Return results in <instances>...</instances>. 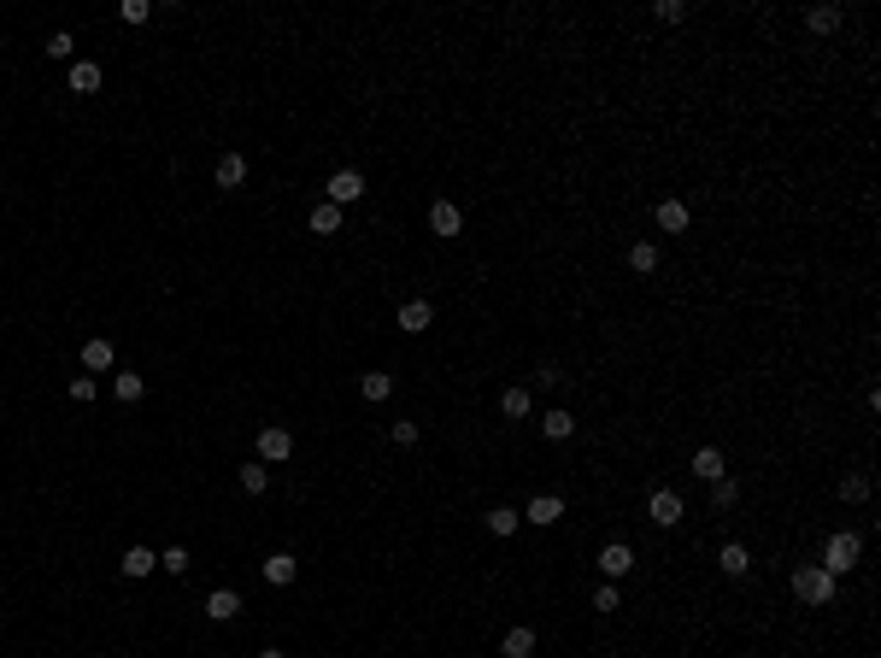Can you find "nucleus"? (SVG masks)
Instances as JSON below:
<instances>
[{
  "mask_svg": "<svg viewBox=\"0 0 881 658\" xmlns=\"http://www.w3.org/2000/svg\"><path fill=\"white\" fill-rule=\"evenodd\" d=\"M858 559H864V541H858L852 529H835V535L823 541V571H828V576H846Z\"/></svg>",
  "mask_w": 881,
  "mask_h": 658,
  "instance_id": "1",
  "label": "nucleus"
},
{
  "mask_svg": "<svg viewBox=\"0 0 881 658\" xmlns=\"http://www.w3.org/2000/svg\"><path fill=\"white\" fill-rule=\"evenodd\" d=\"M794 594L805 605H828V600H835V576H828L823 564H799V571H794Z\"/></svg>",
  "mask_w": 881,
  "mask_h": 658,
  "instance_id": "2",
  "label": "nucleus"
},
{
  "mask_svg": "<svg viewBox=\"0 0 881 658\" xmlns=\"http://www.w3.org/2000/svg\"><path fill=\"white\" fill-rule=\"evenodd\" d=\"M294 459V435L282 423H265L259 429V464H288Z\"/></svg>",
  "mask_w": 881,
  "mask_h": 658,
  "instance_id": "3",
  "label": "nucleus"
},
{
  "mask_svg": "<svg viewBox=\"0 0 881 658\" xmlns=\"http://www.w3.org/2000/svg\"><path fill=\"white\" fill-rule=\"evenodd\" d=\"M682 512H687V505H682V494H676V488H652V500H646V518H652L658 529H676Z\"/></svg>",
  "mask_w": 881,
  "mask_h": 658,
  "instance_id": "4",
  "label": "nucleus"
},
{
  "mask_svg": "<svg viewBox=\"0 0 881 658\" xmlns=\"http://www.w3.org/2000/svg\"><path fill=\"white\" fill-rule=\"evenodd\" d=\"M559 518H564V500H559V494H535V500L523 505V523H535V529H553Z\"/></svg>",
  "mask_w": 881,
  "mask_h": 658,
  "instance_id": "5",
  "label": "nucleus"
},
{
  "mask_svg": "<svg viewBox=\"0 0 881 658\" xmlns=\"http://www.w3.org/2000/svg\"><path fill=\"white\" fill-rule=\"evenodd\" d=\"M600 571H605V582H617V576H629V571H635V546H629V541H611V546H600Z\"/></svg>",
  "mask_w": 881,
  "mask_h": 658,
  "instance_id": "6",
  "label": "nucleus"
},
{
  "mask_svg": "<svg viewBox=\"0 0 881 658\" xmlns=\"http://www.w3.org/2000/svg\"><path fill=\"white\" fill-rule=\"evenodd\" d=\"M241 612H247V605H241L236 588H212V594H206V617H212V623H236Z\"/></svg>",
  "mask_w": 881,
  "mask_h": 658,
  "instance_id": "7",
  "label": "nucleus"
},
{
  "mask_svg": "<svg viewBox=\"0 0 881 658\" xmlns=\"http://www.w3.org/2000/svg\"><path fill=\"white\" fill-rule=\"evenodd\" d=\"M359 195H364V177H359V171H336V177H329V206H353Z\"/></svg>",
  "mask_w": 881,
  "mask_h": 658,
  "instance_id": "8",
  "label": "nucleus"
},
{
  "mask_svg": "<svg viewBox=\"0 0 881 658\" xmlns=\"http://www.w3.org/2000/svg\"><path fill=\"white\" fill-rule=\"evenodd\" d=\"M112 364H118V353H112V341H106V336H88L83 341V371H88V377H95V371H112Z\"/></svg>",
  "mask_w": 881,
  "mask_h": 658,
  "instance_id": "9",
  "label": "nucleus"
},
{
  "mask_svg": "<svg viewBox=\"0 0 881 658\" xmlns=\"http://www.w3.org/2000/svg\"><path fill=\"white\" fill-rule=\"evenodd\" d=\"M259 571H265V582H270V588H288L294 576H300V559H294V553H270V559L259 564Z\"/></svg>",
  "mask_w": 881,
  "mask_h": 658,
  "instance_id": "10",
  "label": "nucleus"
},
{
  "mask_svg": "<svg viewBox=\"0 0 881 658\" xmlns=\"http://www.w3.org/2000/svg\"><path fill=\"white\" fill-rule=\"evenodd\" d=\"M429 229H435V236H459V229H464V212L453 206V200H435V206H429Z\"/></svg>",
  "mask_w": 881,
  "mask_h": 658,
  "instance_id": "11",
  "label": "nucleus"
},
{
  "mask_svg": "<svg viewBox=\"0 0 881 658\" xmlns=\"http://www.w3.org/2000/svg\"><path fill=\"white\" fill-rule=\"evenodd\" d=\"M118 571H124L129 582H141V576H154V571H159V553H147V546H129L124 559H118Z\"/></svg>",
  "mask_w": 881,
  "mask_h": 658,
  "instance_id": "12",
  "label": "nucleus"
},
{
  "mask_svg": "<svg viewBox=\"0 0 881 658\" xmlns=\"http://www.w3.org/2000/svg\"><path fill=\"white\" fill-rule=\"evenodd\" d=\"M429 323H435V306H429V300H406V306H400V329H406V336H423Z\"/></svg>",
  "mask_w": 881,
  "mask_h": 658,
  "instance_id": "13",
  "label": "nucleus"
},
{
  "mask_svg": "<svg viewBox=\"0 0 881 658\" xmlns=\"http://www.w3.org/2000/svg\"><path fill=\"white\" fill-rule=\"evenodd\" d=\"M500 658H535V629H529V623H518V629H505V641H500Z\"/></svg>",
  "mask_w": 881,
  "mask_h": 658,
  "instance_id": "14",
  "label": "nucleus"
},
{
  "mask_svg": "<svg viewBox=\"0 0 881 658\" xmlns=\"http://www.w3.org/2000/svg\"><path fill=\"white\" fill-rule=\"evenodd\" d=\"M687 471H694L700 482H717V477H728V471H723V453H717V447H700L694 459H687Z\"/></svg>",
  "mask_w": 881,
  "mask_h": 658,
  "instance_id": "15",
  "label": "nucleus"
},
{
  "mask_svg": "<svg viewBox=\"0 0 881 658\" xmlns=\"http://www.w3.org/2000/svg\"><path fill=\"white\" fill-rule=\"evenodd\" d=\"M717 571H723V576H746V571H752V553H746L741 541H728L723 553H717Z\"/></svg>",
  "mask_w": 881,
  "mask_h": 658,
  "instance_id": "16",
  "label": "nucleus"
},
{
  "mask_svg": "<svg viewBox=\"0 0 881 658\" xmlns=\"http://www.w3.org/2000/svg\"><path fill=\"white\" fill-rule=\"evenodd\" d=\"M500 412H505V418H511V423H523V418H529V412H535L529 388H523V382H518V388H505V394H500Z\"/></svg>",
  "mask_w": 881,
  "mask_h": 658,
  "instance_id": "17",
  "label": "nucleus"
},
{
  "mask_svg": "<svg viewBox=\"0 0 881 658\" xmlns=\"http://www.w3.org/2000/svg\"><path fill=\"white\" fill-rule=\"evenodd\" d=\"M100 88V65L95 59H77V65H71V95H95Z\"/></svg>",
  "mask_w": 881,
  "mask_h": 658,
  "instance_id": "18",
  "label": "nucleus"
},
{
  "mask_svg": "<svg viewBox=\"0 0 881 658\" xmlns=\"http://www.w3.org/2000/svg\"><path fill=\"white\" fill-rule=\"evenodd\" d=\"M658 229H664V236H682L687 229V206L682 200H658Z\"/></svg>",
  "mask_w": 881,
  "mask_h": 658,
  "instance_id": "19",
  "label": "nucleus"
},
{
  "mask_svg": "<svg viewBox=\"0 0 881 658\" xmlns=\"http://www.w3.org/2000/svg\"><path fill=\"white\" fill-rule=\"evenodd\" d=\"M359 394L377 406V400H388V394H394V377H388V371H364V377H359Z\"/></svg>",
  "mask_w": 881,
  "mask_h": 658,
  "instance_id": "20",
  "label": "nucleus"
},
{
  "mask_svg": "<svg viewBox=\"0 0 881 658\" xmlns=\"http://www.w3.org/2000/svg\"><path fill=\"white\" fill-rule=\"evenodd\" d=\"M241 182H247V159L224 154V159H218V188H241Z\"/></svg>",
  "mask_w": 881,
  "mask_h": 658,
  "instance_id": "21",
  "label": "nucleus"
},
{
  "mask_svg": "<svg viewBox=\"0 0 881 658\" xmlns=\"http://www.w3.org/2000/svg\"><path fill=\"white\" fill-rule=\"evenodd\" d=\"M629 271H635V277H652V271H658V241H635V247H629Z\"/></svg>",
  "mask_w": 881,
  "mask_h": 658,
  "instance_id": "22",
  "label": "nucleus"
},
{
  "mask_svg": "<svg viewBox=\"0 0 881 658\" xmlns=\"http://www.w3.org/2000/svg\"><path fill=\"white\" fill-rule=\"evenodd\" d=\"M265 488H270V464H259V459L241 464V494H253V500H259Z\"/></svg>",
  "mask_w": 881,
  "mask_h": 658,
  "instance_id": "23",
  "label": "nucleus"
},
{
  "mask_svg": "<svg viewBox=\"0 0 881 658\" xmlns=\"http://www.w3.org/2000/svg\"><path fill=\"white\" fill-rule=\"evenodd\" d=\"M336 229H341V206L318 200V206H312V236H336Z\"/></svg>",
  "mask_w": 881,
  "mask_h": 658,
  "instance_id": "24",
  "label": "nucleus"
},
{
  "mask_svg": "<svg viewBox=\"0 0 881 658\" xmlns=\"http://www.w3.org/2000/svg\"><path fill=\"white\" fill-rule=\"evenodd\" d=\"M482 523H488V535H518V523H523V518H518V505H494Z\"/></svg>",
  "mask_w": 881,
  "mask_h": 658,
  "instance_id": "25",
  "label": "nucleus"
},
{
  "mask_svg": "<svg viewBox=\"0 0 881 658\" xmlns=\"http://www.w3.org/2000/svg\"><path fill=\"white\" fill-rule=\"evenodd\" d=\"M541 435H546V441H570V435H576V418H570V412H546V418H541Z\"/></svg>",
  "mask_w": 881,
  "mask_h": 658,
  "instance_id": "26",
  "label": "nucleus"
},
{
  "mask_svg": "<svg viewBox=\"0 0 881 658\" xmlns=\"http://www.w3.org/2000/svg\"><path fill=\"white\" fill-rule=\"evenodd\" d=\"M840 500H846V505H864L869 500V477H864V471H846V477H840Z\"/></svg>",
  "mask_w": 881,
  "mask_h": 658,
  "instance_id": "27",
  "label": "nucleus"
},
{
  "mask_svg": "<svg viewBox=\"0 0 881 658\" xmlns=\"http://www.w3.org/2000/svg\"><path fill=\"white\" fill-rule=\"evenodd\" d=\"M711 505H717V512H735V505H741V482H735V477H717L711 482Z\"/></svg>",
  "mask_w": 881,
  "mask_h": 658,
  "instance_id": "28",
  "label": "nucleus"
},
{
  "mask_svg": "<svg viewBox=\"0 0 881 658\" xmlns=\"http://www.w3.org/2000/svg\"><path fill=\"white\" fill-rule=\"evenodd\" d=\"M840 18H846L840 6H811V12H805V24H811L817 36H835V29H840Z\"/></svg>",
  "mask_w": 881,
  "mask_h": 658,
  "instance_id": "29",
  "label": "nucleus"
},
{
  "mask_svg": "<svg viewBox=\"0 0 881 658\" xmlns=\"http://www.w3.org/2000/svg\"><path fill=\"white\" fill-rule=\"evenodd\" d=\"M112 394H118V400H124V406H136V400H141V371H118Z\"/></svg>",
  "mask_w": 881,
  "mask_h": 658,
  "instance_id": "30",
  "label": "nucleus"
},
{
  "mask_svg": "<svg viewBox=\"0 0 881 658\" xmlns=\"http://www.w3.org/2000/svg\"><path fill=\"white\" fill-rule=\"evenodd\" d=\"M77 54V36H71V29H54V36H47V59H71Z\"/></svg>",
  "mask_w": 881,
  "mask_h": 658,
  "instance_id": "31",
  "label": "nucleus"
},
{
  "mask_svg": "<svg viewBox=\"0 0 881 658\" xmlns=\"http://www.w3.org/2000/svg\"><path fill=\"white\" fill-rule=\"evenodd\" d=\"M118 18H124V24H147V18H154V0H124Z\"/></svg>",
  "mask_w": 881,
  "mask_h": 658,
  "instance_id": "32",
  "label": "nucleus"
},
{
  "mask_svg": "<svg viewBox=\"0 0 881 658\" xmlns=\"http://www.w3.org/2000/svg\"><path fill=\"white\" fill-rule=\"evenodd\" d=\"M159 571H170V576H188V553H182V546H170V553H159Z\"/></svg>",
  "mask_w": 881,
  "mask_h": 658,
  "instance_id": "33",
  "label": "nucleus"
},
{
  "mask_svg": "<svg viewBox=\"0 0 881 658\" xmlns=\"http://www.w3.org/2000/svg\"><path fill=\"white\" fill-rule=\"evenodd\" d=\"M623 605V594H617V582H605V588H594V612H617Z\"/></svg>",
  "mask_w": 881,
  "mask_h": 658,
  "instance_id": "34",
  "label": "nucleus"
},
{
  "mask_svg": "<svg viewBox=\"0 0 881 658\" xmlns=\"http://www.w3.org/2000/svg\"><path fill=\"white\" fill-rule=\"evenodd\" d=\"M658 24H682V18H687V6H682V0H658Z\"/></svg>",
  "mask_w": 881,
  "mask_h": 658,
  "instance_id": "35",
  "label": "nucleus"
},
{
  "mask_svg": "<svg viewBox=\"0 0 881 658\" xmlns=\"http://www.w3.org/2000/svg\"><path fill=\"white\" fill-rule=\"evenodd\" d=\"M71 400L88 406V400H95V377H71Z\"/></svg>",
  "mask_w": 881,
  "mask_h": 658,
  "instance_id": "36",
  "label": "nucleus"
},
{
  "mask_svg": "<svg viewBox=\"0 0 881 658\" xmlns=\"http://www.w3.org/2000/svg\"><path fill=\"white\" fill-rule=\"evenodd\" d=\"M394 441H400V447H411V441H418V423L400 418V423H394Z\"/></svg>",
  "mask_w": 881,
  "mask_h": 658,
  "instance_id": "37",
  "label": "nucleus"
},
{
  "mask_svg": "<svg viewBox=\"0 0 881 658\" xmlns=\"http://www.w3.org/2000/svg\"><path fill=\"white\" fill-rule=\"evenodd\" d=\"M253 658H282V653H277V646H265V653H253Z\"/></svg>",
  "mask_w": 881,
  "mask_h": 658,
  "instance_id": "38",
  "label": "nucleus"
}]
</instances>
